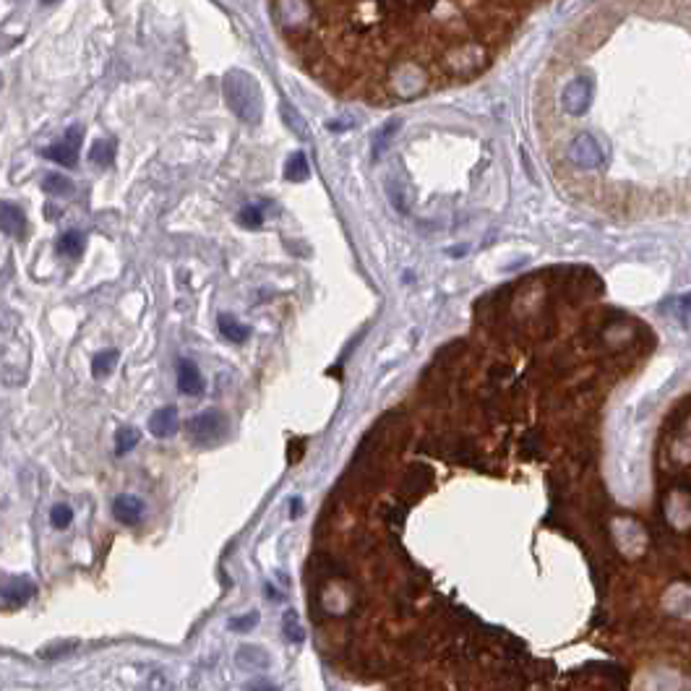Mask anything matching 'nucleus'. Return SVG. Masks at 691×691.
<instances>
[{
    "label": "nucleus",
    "instance_id": "1",
    "mask_svg": "<svg viewBox=\"0 0 691 691\" xmlns=\"http://www.w3.org/2000/svg\"><path fill=\"white\" fill-rule=\"evenodd\" d=\"M308 76L373 105L477 79L551 0H266Z\"/></svg>",
    "mask_w": 691,
    "mask_h": 691
},
{
    "label": "nucleus",
    "instance_id": "2",
    "mask_svg": "<svg viewBox=\"0 0 691 691\" xmlns=\"http://www.w3.org/2000/svg\"><path fill=\"white\" fill-rule=\"evenodd\" d=\"M225 96L233 113L245 123L261 121V89L256 79L245 71H230L225 76Z\"/></svg>",
    "mask_w": 691,
    "mask_h": 691
},
{
    "label": "nucleus",
    "instance_id": "3",
    "mask_svg": "<svg viewBox=\"0 0 691 691\" xmlns=\"http://www.w3.org/2000/svg\"><path fill=\"white\" fill-rule=\"evenodd\" d=\"M81 138H84V126H71L65 131L63 138L42 149V157L50 162H57L63 167H76L79 165V152H81Z\"/></svg>",
    "mask_w": 691,
    "mask_h": 691
},
{
    "label": "nucleus",
    "instance_id": "4",
    "mask_svg": "<svg viewBox=\"0 0 691 691\" xmlns=\"http://www.w3.org/2000/svg\"><path fill=\"white\" fill-rule=\"evenodd\" d=\"M185 428H188V436H191L199 446H211V443H217L219 438L225 436L227 420L222 412L209 410V412H201V415L191 418Z\"/></svg>",
    "mask_w": 691,
    "mask_h": 691
},
{
    "label": "nucleus",
    "instance_id": "5",
    "mask_svg": "<svg viewBox=\"0 0 691 691\" xmlns=\"http://www.w3.org/2000/svg\"><path fill=\"white\" fill-rule=\"evenodd\" d=\"M113 516L126 527H136L141 522V516H144V501L133 496V493H121L113 501Z\"/></svg>",
    "mask_w": 691,
    "mask_h": 691
},
{
    "label": "nucleus",
    "instance_id": "6",
    "mask_svg": "<svg viewBox=\"0 0 691 691\" xmlns=\"http://www.w3.org/2000/svg\"><path fill=\"white\" fill-rule=\"evenodd\" d=\"M0 233L21 241L26 235V214L13 201H0Z\"/></svg>",
    "mask_w": 691,
    "mask_h": 691
},
{
    "label": "nucleus",
    "instance_id": "7",
    "mask_svg": "<svg viewBox=\"0 0 691 691\" xmlns=\"http://www.w3.org/2000/svg\"><path fill=\"white\" fill-rule=\"evenodd\" d=\"M177 426H180V423H177V410L172 407V404L154 410L152 418H149V433H152L154 438H170V436H175Z\"/></svg>",
    "mask_w": 691,
    "mask_h": 691
},
{
    "label": "nucleus",
    "instance_id": "8",
    "mask_svg": "<svg viewBox=\"0 0 691 691\" xmlns=\"http://www.w3.org/2000/svg\"><path fill=\"white\" fill-rule=\"evenodd\" d=\"M177 389L188 397H199L204 392V376L201 370L196 368V363L180 360L177 363Z\"/></svg>",
    "mask_w": 691,
    "mask_h": 691
},
{
    "label": "nucleus",
    "instance_id": "9",
    "mask_svg": "<svg viewBox=\"0 0 691 691\" xmlns=\"http://www.w3.org/2000/svg\"><path fill=\"white\" fill-rule=\"evenodd\" d=\"M37 592V587H34V582H29V579H21V577H13V579H6L3 585H0V597L3 600H9V603L13 605H24L29 597Z\"/></svg>",
    "mask_w": 691,
    "mask_h": 691
},
{
    "label": "nucleus",
    "instance_id": "10",
    "mask_svg": "<svg viewBox=\"0 0 691 691\" xmlns=\"http://www.w3.org/2000/svg\"><path fill=\"white\" fill-rule=\"evenodd\" d=\"M217 326H219V334H222L227 342H235V345H241V342H245V339L250 337L248 326H245V324H241L235 316H230V314L219 316Z\"/></svg>",
    "mask_w": 691,
    "mask_h": 691
},
{
    "label": "nucleus",
    "instance_id": "11",
    "mask_svg": "<svg viewBox=\"0 0 691 691\" xmlns=\"http://www.w3.org/2000/svg\"><path fill=\"white\" fill-rule=\"evenodd\" d=\"M84 245H87V235L79 230H68L57 238V253H63V256L79 258L84 253Z\"/></svg>",
    "mask_w": 691,
    "mask_h": 691
},
{
    "label": "nucleus",
    "instance_id": "12",
    "mask_svg": "<svg viewBox=\"0 0 691 691\" xmlns=\"http://www.w3.org/2000/svg\"><path fill=\"white\" fill-rule=\"evenodd\" d=\"M118 360H121L118 350H102V353H96L94 360H92V376L99 378V381H102V378H107L115 370Z\"/></svg>",
    "mask_w": 691,
    "mask_h": 691
},
{
    "label": "nucleus",
    "instance_id": "13",
    "mask_svg": "<svg viewBox=\"0 0 691 691\" xmlns=\"http://www.w3.org/2000/svg\"><path fill=\"white\" fill-rule=\"evenodd\" d=\"M113 160H115V141H110V138H99V141L92 144V149H89V162H92V165H96V167H107V165H113Z\"/></svg>",
    "mask_w": 691,
    "mask_h": 691
},
{
    "label": "nucleus",
    "instance_id": "14",
    "mask_svg": "<svg viewBox=\"0 0 691 691\" xmlns=\"http://www.w3.org/2000/svg\"><path fill=\"white\" fill-rule=\"evenodd\" d=\"M42 191L50 193V196H71L73 180L60 175V172H48V175L42 177Z\"/></svg>",
    "mask_w": 691,
    "mask_h": 691
},
{
    "label": "nucleus",
    "instance_id": "15",
    "mask_svg": "<svg viewBox=\"0 0 691 691\" xmlns=\"http://www.w3.org/2000/svg\"><path fill=\"white\" fill-rule=\"evenodd\" d=\"M308 175H311V167H308L306 154L295 152L287 160V165H284V177L292 180V183H303V180H308Z\"/></svg>",
    "mask_w": 691,
    "mask_h": 691
},
{
    "label": "nucleus",
    "instance_id": "16",
    "mask_svg": "<svg viewBox=\"0 0 691 691\" xmlns=\"http://www.w3.org/2000/svg\"><path fill=\"white\" fill-rule=\"evenodd\" d=\"M238 665H243V668H250V670H264L266 665H269V658H266V652L264 650H258V647H250V644H245V647H241L238 650Z\"/></svg>",
    "mask_w": 691,
    "mask_h": 691
},
{
    "label": "nucleus",
    "instance_id": "17",
    "mask_svg": "<svg viewBox=\"0 0 691 691\" xmlns=\"http://www.w3.org/2000/svg\"><path fill=\"white\" fill-rule=\"evenodd\" d=\"M141 441V431L133 426H121L115 431V454H128Z\"/></svg>",
    "mask_w": 691,
    "mask_h": 691
},
{
    "label": "nucleus",
    "instance_id": "18",
    "mask_svg": "<svg viewBox=\"0 0 691 691\" xmlns=\"http://www.w3.org/2000/svg\"><path fill=\"white\" fill-rule=\"evenodd\" d=\"M282 634H284V639L292 644H300L303 639H306L303 626H300V619L295 611H284V616H282Z\"/></svg>",
    "mask_w": 691,
    "mask_h": 691
},
{
    "label": "nucleus",
    "instance_id": "19",
    "mask_svg": "<svg viewBox=\"0 0 691 691\" xmlns=\"http://www.w3.org/2000/svg\"><path fill=\"white\" fill-rule=\"evenodd\" d=\"M71 522H73V509L68 504H55V507L50 509V524L55 530H65Z\"/></svg>",
    "mask_w": 691,
    "mask_h": 691
},
{
    "label": "nucleus",
    "instance_id": "20",
    "mask_svg": "<svg viewBox=\"0 0 691 691\" xmlns=\"http://www.w3.org/2000/svg\"><path fill=\"white\" fill-rule=\"evenodd\" d=\"M238 222L243 227H248V230H258V227L264 225V211H261V206H245L238 214Z\"/></svg>",
    "mask_w": 691,
    "mask_h": 691
},
{
    "label": "nucleus",
    "instance_id": "21",
    "mask_svg": "<svg viewBox=\"0 0 691 691\" xmlns=\"http://www.w3.org/2000/svg\"><path fill=\"white\" fill-rule=\"evenodd\" d=\"M76 647H79V642H57V644H50V647H45V650H40V658H45V660L60 658V655L76 650Z\"/></svg>",
    "mask_w": 691,
    "mask_h": 691
},
{
    "label": "nucleus",
    "instance_id": "22",
    "mask_svg": "<svg viewBox=\"0 0 691 691\" xmlns=\"http://www.w3.org/2000/svg\"><path fill=\"white\" fill-rule=\"evenodd\" d=\"M282 115H284V121H287V126L292 131H295V136H306V126H303V121H300L298 115L292 113V107H282Z\"/></svg>",
    "mask_w": 691,
    "mask_h": 691
},
{
    "label": "nucleus",
    "instance_id": "23",
    "mask_svg": "<svg viewBox=\"0 0 691 691\" xmlns=\"http://www.w3.org/2000/svg\"><path fill=\"white\" fill-rule=\"evenodd\" d=\"M256 624H258V613H248V616H243V619L230 621V629H235V631H248V629H253Z\"/></svg>",
    "mask_w": 691,
    "mask_h": 691
},
{
    "label": "nucleus",
    "instance_id": "24",
    "mask_svg": "<svg viewBox=\"0 0 691 691\" xmlns=\"http://www.w3.org/2000/svg\"><path fill=\"white\" fill-rule=\"evenodd\" d=\"M289 507H292V512H289V516H292V519H295V516H298L300 512H303V504H300L298 499H292V501H289Z\"/></svg>",
    "mask_w": 691,
    "mask_h": 691
},
{
    "label": "nucleus",
    "instance_id": "25",
    "mask_svg": "<svg viewBox=\"0 0 691 691\" xmlns=\"http://www.w3.org/2000/svg\"><path fill=\"white\" fill-rule=\"evenodd\" d=\"M42 3H48V6H52V3H57V0H42Z\"/></svg>",
    "mask_w": 691,
    "mask_h": 691
},
{
    "label": "nucleus",
    "instance_id": "26",
    "mask_svg": "<svg viewBox=\"0 0 691 691\" xmlns=\"http://www.w3.org/2000/svg\"><path fill=\"white\" fill-rule=\"evenodd\" d=\"M0 87H3V76H0Z\"/></svg>",
    "mask_w": 691,
    "mask_h": 691
}]
</instances>
